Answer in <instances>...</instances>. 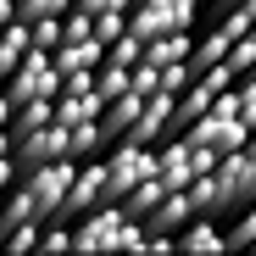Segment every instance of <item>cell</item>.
<instances>
[{
    "instance_id": "cell-5",
    "label": "cell",
    "mask_w": 256,
    "mask_h": 256,
    "mask_svg": "<svg viewBox=\"0 0 256 256\" xmlns=\"http://www.w3.org/2000/svg\"><path fill=\"white\" fill-rule=\"evenodd\" d=\"M117 228H122V206L100 200V206L84 212V218H72V250H112Z\"/></svg>"
},
{
    "instance_id": "cell-20",
    "label": "cell",
    "mask_w": 256,
    "mask_h": 256,
    "mask_svg": "<svg viewBox=\"0 0 256 256\" xmlns=\"http://www.w3.org/2000/svg\"><path fill=\"white\" fill-rule=\"evenodd\" d=\"M78 12H128L134 0H72Z\"/></svg>"
},
{
    "instance_id": "cell-11",
    "label": "cell",
    "mask_w": 256,
    "mask_h": 256,
    "mask_svg": "<svg viewBox=\"0 0 256 256\" xmlns=\"http://www.w3.org/2000/svg\"><path fill=\"white\" fill-rule=\"evenodd\" d=\"M190 28H178V34H156V39H145V56L140 62H150V67H167V62H184L190 56Z\"/></svg>"
},
{
    "instance_id": "cell-8",
    "label": "cell",
    "mask_w": 256,
    "mask_h": 256,
    "mask_svg": "<svg viewBox=\"0 0 256 256\" xmlns=\"http://www.w3.org/2000/svg\"><path fill=\"white\" fill-rule=\"evenodd\" d=\"M156 178H162L167 190H184V184L195 178V167H190V140H184V134H167V145L156 140Z\"/></svg>"
},
{
    "instance_id": "cell-16",
    "label": "cell",
    "mask_w": 256,
    "mask_h": 256,
    "mask_svg": "<svg viewBox=\"0 0 256 256\" xmlns=\"http://www.w3.org/2000/svg\"><path fill=\"white\" fill-rule=\"evenodd\" d=\"M250 62H256V39H250V34H240L234 45H228V56H223V67H228L234 78H245V72H250Z\"/></svg>"
},
{
    "instance_id": "cell-24",
    "label": "cell",
    "mask_w": 256,
    "mask_h": 256,
    "mask_svg": "<svg viewBox=\"0 0 256 256\" xmlns=\"http://www.w3.org/2000/svg\"><path fill=\"white\" fill-rule=\"evenodd\" d=\"M0 156H12V134H6V128H0Z\"/></svg>"
},
{
    "instance_id": "cell-1",
    "label": "cell",
    "mask_w": 256,
    "mask_h": 256,
    "mask_svg": "<svg viewBox=\"0 0 256 256\" xmlns=\"http://www.w3.org/2000/svg\"><path fill=\"white\" fill-rule=\"evenodd\" d=\"M195 22V0H134L128 6V34L156 39V34H178Z\"/></svg>"
},
{
    "instance_id": "cell-6",
    "label": "cell",
    "mask_w": 256,
    "mask_h": 256,
    "mask_svg": "<svg viewBox=\"0 0 256 256\" xmlns=\"http://www.w3.org/2000/svg\"><path fill=\"white\" fill-rule=\"evenodd\" d=\"M56 156H67V128L62 122H45V128H34V134H22L12 145V167L17 173H28L39 162H56Z\"/></svg>"
},
{
    "instance_id": "cell-4",
    "label": "cell",
    "mask_w": 256,
    "mask_h": 256,
    "mask_svg": "<svg viewBox=\"0 0 256 256\" xmlns=\"http://www.w3.org/2000/svg\"><path fill=\"white\" fill-rule=\"evenodd\" d=\"M100 200H106V162H100V156H84V162L72 167V184H67V195H62V212H56V218L72 223V218H84V212L100 206Z\"/></svg>"
},
{
    "instance_id": "cell-7",
    "label": "cell",
    "mask_w": 256,
    "mask_h": 256,
    "mask_svg": "<svg viewBox=\"0 0 256 256\" xmlns=\"http://www.w3.org/2000/svg\"><path fill=\"white\" fill-rule=\"evenodd\" d=\"M167 134H173V95L156 90V95L140 100V117L128 122L122 140H134V145H156V140H167Z\"/></svg>"
},
{
    "instance_id": "cell-9",
    "label": "cell",
    "mask_w": 256,
    "mask_h": 256,
    "mask_svg": "<svg viewBox=\"0 0 256 256\" xmlns=\"http://www.w3.org/2000/svg\"><path fill=\"white\" fill-rule=\"evenodd\" d=\"M173 245H178V250H228L218 218H200V212H195L184 228H173Z\"/></svg>"
},
{
    "instance_id": "cell-17",
    "label": "cell",
    "mask_w": 256,
    "mask_h": 256,
    "mask_svg": "<svg viewBox=\"0 0 256 256\" xmlns=\"http://www.w3.org/2000/svg\"><path fill=\"white\" fill-rule=\"evenodd\" d=\"M122 28H128V12H90V34L100 39V45H112Z\"/></svg>"
},
{
    "instance_id": "cell-19",
    "label": "cell",
    "mask_w": 256,
    "mask_h": 256,
    "mask_svg": "<svg viewBox=\"0 0 256 256\" xmlns=\"http://www.w3.org/2000/svg\"><path fill=\"white\" fill-rule=\"evenodd\" d=\"M6 250H39V223H17V228H6Z\"/></svg>"
},
{
    "instance_id": "cell-22",
    "label": "cell",
    "mask_w": 256,
    "mask_h": 256,
    "mask_svg": "<svg viewBox=\"0 0 256 256\" xmlns=\"http://www.w3.org/2000/svg\"><path fill=\"white\" fill-rule=\"evenodd\" d=\"M6 117H12V95H6V84H0V128H6Z\"/></svg>"
},
{
    "instance_id": "cell-26",
    "label": "cell",
    "mask_w": 256,
    "mask_h": 256,
    "mask_svg": "<svg viewBox=\"0 0 256 256\" xmlns=\"http://www.w3.org/2000/svg\"><path fill=\"white\" fill-rule=\"evenodd\" d=\"M0 195H6V190H0Z\"/></svg>"
},
{
    "instance_id": "cell-27",
    "label": "cell",
    "mask_w": 256,
    "mask_h": 256,
    "mask_svg": "<svg viewBox=\"0 0 256 256\" xmlns=\"http://www.w3.org/2000/svg\"><path fill=\"white\" fill-rule=\"evenodd\" d=\"M195 6H200V0H195Z\"/></svg>"
},
{
    "instance_id": "cell-12",
    "label": "cell",
    "mask_w": 256,
    "mask_h": 256,
    "mask_svg": "<svg viewBox=\"0 0 256 256\" xmlns=\"http://www.w3.org/2000/svg\"><path fill=\"white\" fill-rule=\"evenodd\" d=\"M0 223H6V228H17V223H45L39 206H34V195H28L17 178L6 184V195H0Z\"/></svg>"
},
{
    "instance_id": "cell-14",
    "label": "cell",
    "mask_w": 256,
    "mask_h": 256,
    "mask_svg": "<svg viewBox=\"0 0 256 256\" xmlns=\"http://www.w3.org/2000/svg\"><path fill=\"white\" fill-rule=\"evenodd\" d=\"M140 56H145V39H140V34H128V28L106 45V62H117V67H140Z\"/></svg>"
},
{
    "instance_id": "cell-23",
    "label": "cell",
    "mask_w": 256,
    "mask_h": 256,
    "mask_svg": "<svg viewBox=\"0 0 256 256\" xmlns=\"http://www.w3.org/2000/svg\"><path fill=\"white\" fill-rule=\"evenodd\" d=\"M12 17H17V0H0V28H6Z\"/></svg>"
},
{
    "instance_id": "cell-21",
    "label": "cell",
    "mask_w": 256,
    "mask_h": 256,
    "mask_svg": "<svg viewBox=\"0 0 256 256\" xmlns=\"http://www.w3.org/2000/svg\"><path fill=\"white\" fill-rule=\"evenodd\" d=\"M12 178H17V167H12V156H0V190H6Z\"/></svg>"
},
{
    "instance_id": "cell-10",
    "label": "cell",
    "mask_w": 256,
    "mask_h": 256,
    "mask_svg": "<svg viewBox=\"0 0 256 256\" xmlns=\"http://www.w3.org/2000/svg\"><path fill=\"white\" fill-rule=\"evenodd\" d=\"M228 45H234V34L218 22L212 34H200V39H190V56H184V67L190 72H206V67H218L223 56H228Z\"/></svg>"
},
{
    "instance_id": "cell-18",
    "label": "cell",
    "mask_w": 256,
    "mask_h": 256,
    "mask_svg": "<svg viewBox=\"0 0 256 256\" xmlns=\"http://www.w3.org/2000/svg\"><path fill=\"white\" fill-rule=\"evenodd\" d=\"M72 6V0H17V17L28 22V17H62Z\"/></svg>"
},
{
    "instance_id": "cell-3",
    "label": "cell",
    "mask_w": 256,
    "mask_h": 256,
    "mask_svg": "<svg viewBox=\"0 0 256 256\" xmlns=\"http://www.w3.org/2000/svg\"><path fill=\"white\" fill-rule=\"evenodd\" d=\"M6 84V95H12V106L17 100H34V95H56V84H62V72H56V62H50V50H22V62L0 78Z\"/></svg>"
},
{
    "instance_id": "cell-25",
    "label": "cell",
    "mask_w": 256,
    "mask_h": 256,
    "mask_svg": "<svg viewBox=\"0 0 256 256\" xmlns=\"http://www.w3.org/2000/svg\"><path fill=\"white\" fill-rule=\"evenodd\" d=\"M0 245H6V223H0Z\"/></svg>"
},
{
    "instance_id": "cell-15",
    "label": "cell",
    "mask_w": 256,
    "mask_h": 256,
    "mask_svg": "<svg viewBox=\"0 0 256 256\" xmlns=\"http://www.w3.org/2000/svg\"><path fill=\"white\" fill-rule=\"evenodd\" d=\"M122 90H128V67H117V62L100 56V67H95V95L112 100V95H122Z\"/></svg>"
},
{
    "instance_id": "cell-13",
    "label": "cell",
    "mask_w": 256,
    "mask_h": 256,
    "mask_svg": "<svg viewBox=\"0 0 256 256\" xmlns=\"http://www.w3.org/2000/svg\"><path fill=\"white\" fill-rule=\"evenodd\" d=\"M106 150V134H100V122H72L67 128V156L84 162V156H100Z\"/></svg>"
},
{
    "instance_id": "cell-2",
    "label": "cell",
    "mask_w": 256,
    "mask_h": 256,
    "mask_svg": "<svg viewBox=\"0 0 256 256\" xmlns=\"http://www.w3.org/2000/svg\"><path fill=\"white\" fill-rule=\"evenodd\" d=\"M72 156H56V162H39V167H28V173H17L22 178V190L34 195V206H39V218H56L62 212V195H67V184H72Z\"/></svg>"
}]
</instances>
